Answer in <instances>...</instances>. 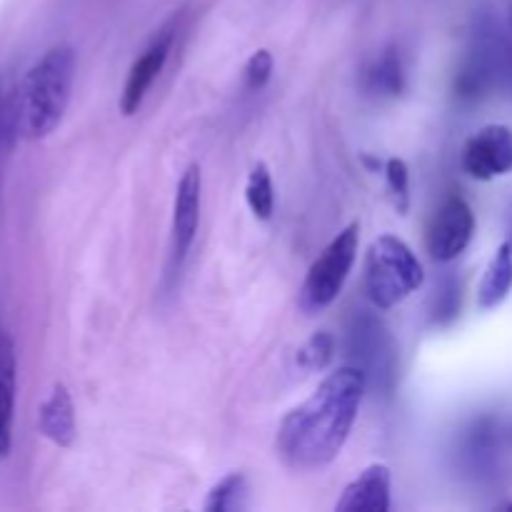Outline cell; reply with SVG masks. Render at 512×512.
Segmentation results:
<instances>
[{
	"mask_svg": "<svg viewBox=\"0 0 512 512\" xmlns=\"http://www.w3.org/2000/svg\"><path fill=\"white\" fill-rule=\"evenodd\" d=\"M390 488L393 475L385 463H373L345 485L343 495L335 503L340 512H388L390 510Z\"/></svg>",
	"mask_w": 512,
	"mask_h": 512,
	"instance_id": "9c48e42d",
	"label": "cell"
},
{
	"mask_svg": "<svg viewBox=\"0 0 512 512\" xmlns=\"http://www.w3.org/2000/svg\"><path fill=\"white\" fill-rule=\"evenodd\" d=\"M245 495H248V480L243 473L225 475L220 483L210 488L203 508L208 512H230L245 508Z\"/></svg>",
	"mask_w": 512,
	"mask_h": 512,
	"instance_id": "9a60e30c",
	"label": "cell"
},
{
	"mask_svg": "<svg viewBox=\"0 0 512 512\" xmlns=\"http://www.w3.org/2000/svg\"><path fill=\"white\" fill-rule=\"evenodd\" d=\"M173 43L175 28L173 25H165V28L155 35L153 43H150L148 48L135 58V63L130 65L123 93H120V113H123L125 118H130V115H135L140 110L145 95H148V90L153 88V83L158 80V75L163 73L165 63H168Z\"/></svg>",
	"mask_w": 512,
	"mask_h": 512,
	"instance_id": "52a82bcc",
	"label": "cell"
},
{
	"mask_svg": "<svg viewBox=\"0 0 512 512\" xmlns=\"http://www.w3.org/2000/svg\"><path fill=\"white\" fill-rule=\"evenodd\" d=\"M512 293V248L508 243L495 250L493 260L485 268L478 285V305L480 310H495L503 305Z\"/></svg>",
	"mask_w": 512,
	"mask_h": 512,
	"instance_id": "7c38bea8",
	"label": "cell"
},
{
	"mask_svg": "<svg viewBox=\"0 0 512 512\" xmlns=\"http://www.w3.org/2000/svg\"><path fill=\"white\" fill-rule=\"evenodd\" d=\"M38 428L45 438L58 448H70L78 435V420H75V403L70 390L63 383L53 385L48 398L38 410Z\"/></svg>",
	"mask_w": 512,
	"mask_h": 512,
	"instance_id": "30bf717a",
	"label": "cell"
},
{
	"mask_svg": "<svg viewBox=\"0 0 512 512\" xmlns=\"http://www.w3.org/2000/svg\"><path fill=\"white\" fill-rule=\"evenodd\" d=\"M273 68H275V60L273 55H270V50H255L253 55H250V60L245 63V70H243V83L248 90H263L265 85L270 83V78H273Z\"/></svg>",
	"mask_w": 512,
	"mask_h": 512,
	"instance_id": "ac0fdd59",
	"label": "cell"
},
{
	"mask_svg": "<svg viewBox=\"0 0 512 512\" xmlns=\"http://www.w3.org/2000/svg\"><path fill=\"white\" fill-rule=\"evenodd\" d=\"M15 400H18V358L15 345L5 330H0V460L13 448Z\"/></svg>",
	"mask_w": 512,
	"mask_h": 512,
	"instance_id": "8fae6325",
	"label": "cell"
},
{
	"mask_svg": "<svg viewBox=\"0 0 512 512\" xmlns=\"http://www.w3.org/2000/svg\"><path fill=\"white\" fill-rule=\"evenodd\" d=\"M368 378L355 365L333 370L278 428V453L288 468L310 473L333 463L348 443Z\"/></svg>",
	"mask_w": 512,
	"mask_h": 512,
	"instance_id": "6da1fadb",
	"label": "cell"
},
{
	"mask_svg": "<svg viewBox=\"0 0 512 512\" xmlns=\"http://www.w3.org/2000/svg\"><path fill=\"white\" fill-rule=\"evenodd\" d=\"M245 203L258 220H270L275 213V188L268 165L255 163L245 183Z\"/></svg>",
	"mask_w": 512,
	"mask_h": 512,
	"instance_id": "4fadbf2b",
	"label": "cell"
},
{
	"mask_svg": "<svg viewBox=\"0 0 512 512\" xmlns=\"http://www.w3.org/2000/svg\"><path fill=\"white\" fill-rule=\"evenodd\" d=\"M385 180H388L390 198L393 205L398 208L400 215H405L410 210V170L408 163L400 158H390L385 163Z\"/></svg>",
	"mask_w": 512,
	"mask_h": 512,
	"instance_id": "e0dca14e",
	"label": "cell"
},
{
	"mask_svg": "<svg viewBox=\"0 0 512 512\" xmlns=\"http://www.w3.org/2000/svg\"><path fill=\"white\" fill-rule=\"evenodd\" d=\"M200 205H203V173H200V165L193 163L185 168L178 185H175L170 233H173V255L178 263L188 258L195 243L200 225Z\"/></svg>",
	"mask_w": 512,
	"mask_h": 512,
	"instance_id": "ba28073f",
	"label": "cell"
},
{
	"mask_svg": "<svg viewBox=\"0 0 512 512\" xmlns=\"http://www.w3.org/2000/svg\"><path fill=\"white\" fill-rule=\"evenodd\" d=\"M463 170L475 180L503 178L512 173V128L508 125H485L470 135L460 155Z\"/></svg>",
	"mask_w": 512,
	"mask_h": 512,
	"instance_id": "8992f818",
	"label": "cell"
},
{
	"mask_svg": "<svg viewBox=\"0 0 512 512\" xmlns=\"http://www.w3.org/2000/svg\"><path fill=\"white\" fill-rule=\"evenodd\" d=\"M335 353V340L330 333H315L313 338L305 340L298 348L295 363L305 370V373H320L330 365Z\"/></svg>",
	"mask_w": 512,
	"mask_h": 512,
	"instance_id": "2e32d148",
	"label": "cell"
},
{
	"mask_svg": "<svg viewBox=\"0 0 512 512\" xmlns=\"http://www.w3.org/2000/svg\"><path fill=\"white\" fill-rule=\"evenodd\" d=\"M75 80V53L70 45L45 50L23 80L20 128L28 140H43L55 133L68 110Z\"/></svg>",
	"mask_w": 512,
	"mask_h": 512,
	"instance_id": "7a4b0ae2",
	"label": "cell"
},
{
	"mask_svg": "<svg viewBox=\"0 0 512 512\" xmlns=\"http://www.w3.org/2000/svg\"><path fill=\"white\" fill-rule=\"evenodd\" d=\"M423 263L405 240L380 235L365 255V290L378 310H390L403 303L423 285Z\"/></svg>",
	"mask_w": 512,
	"mask_h": 512,
	"instance_id": "3957f363",
	"label": "cell"
},
{
	"mask_svg": "<svg viewBox=\"0 0 512 512\" xmlns=\"http://www.w3.org/2000/svg\"><path fill=\"white\" fill-rule=\"evenodd\" d=\"M405 85L403 65H400V58L395 50H388L385 55H380L373 65L365 73V88L375 95H400Z\"/></svg>",
	"mask_w": 512,
	"mask_h": 512,
	"instance_id": "5bb4252c",
	"label": "cell"
},
{
	"mask_svg": "<svg viewBox=\"0 0 512 512\" xmlns=\"http://www.w3.org/2000/svg\"><path fill=\"white\" fill-rule=\"evenodd\" d=\"M360 248V225L350 223L340 230L323 253L313 260L300 288V308L308 315L330 308L343 293Z\"/></svg>",
	"mask_w": 512,
	"mask_h": 512,
	"instance_id": "277c9868",
	"label": "cell"
},
{
	"mask_svg": "<svg viewBox=\"0 0 512 512\" xmlns=\"http://www.w3.org/2000/svg\"><path fill=\"white\" fill-rule=\"evenodd\" d=\"M505 243L512 248V210H510V218H508V240H505Z\"/></svg>",
	"mask_w": 512,
	"mask_h": 512,
	"instance_id": "d6986e66",
	"label": "cell"
},
{
	"mask_svg": "<svg viewBox=\"0 0 512 512\" xmlns=\"http://www.w3.org/2000/svg\"><path fill=\"white\" fill-rule=\"evenodd\" d=\"M473 233L475 215L470 203L460 195H448L430 220L425 248L435 263H453L458 255L465 253Z\"/></svg>",
	"mask_w": 512,
	"mask_h": 512,
	"instance_id": "5b68a950",
	"label": "cell"
}]
</instances>
